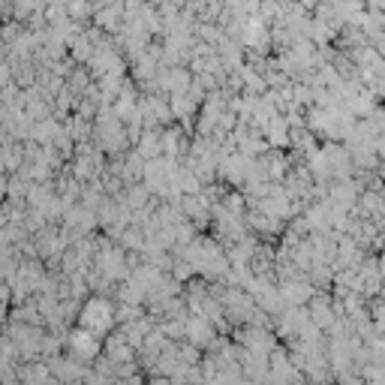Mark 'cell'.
I'll return each instance as SVG.
<instances>
[{
    "instance_id": "1",
    "label": "cell",
    "mask_w": 385,
    "mask_h": 385,
    "mask_svg": "<svg viewBox=\"0 0 385 385\" xmlns=\"http://www.w3.org/2000/svg\"><path fill=\"white\" fill-rule=\"evenodd\" d=\"M108 319H111V313H108V304L106 301H90L88 304V310H85V326L88 328H106L108 326Z\"/></svg>"
}]
</instances>
